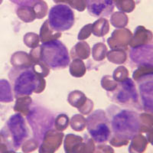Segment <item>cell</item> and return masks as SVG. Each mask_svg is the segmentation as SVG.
<instances>
[{"instance_id": "obj_23", "label": "cell", "mask_w": 153, "mask_h": 153, "mask_svg": "<svg viewBox=\"0 0 153 153\" xmlns=\"http://www.w3.org/2000/svg\"><path fill=\"white\" fill-rule=\"evenodd\" d=\"M12 2L20 5L21 6H32L38 0H11Z\"/></svg>"}, {"instance_id": "obj_10", "label": "cell", "mask_w": 153, "mask_h": 153, "mask_svg": "<svg viewBox=\"0 0 153 153\" xmlns=\"http://www.w3.org/2000/svg\"><path fill=\"white\" fill-rule=\"evenodd\" d=\"M88 12L94 17L110 16L114 9V0H86Z\"/></svg>"}, {"instance_id": "obj_15", "label": "cell", "mask_w": 153, "mask_h": 153, "mask_svg": "<svg viewBox=\"0 0 153 153\" xmlns=\"http://www.w3.org/2000/svg\"><path fill=\"white\" fill-rule=\"evenodd\" d=\"M114 5L121 12L129 13L136 8V2L134 0H114Z\"/></svg>"}, {"instance_id": "obj_9", "label": "cell", "mask_w": 153, "mask_h": 153, "mask_svg": "<svg viewBox=\"0 0 153 153\" xmlns=\"http://www.w3.org/2000/svg\"><path fill=\"white\" fill-rule=\"evenodd\" d=\"M64 133L54 129L46 131L39 148V153H54L61 146Z\"/></svg>"}, {"instance_id": "obj_6", "label": "cell", "mask_w": 153, "mask_h": 153, "mask_svg": "<svg viewBox=\"0 0 153 153\" xmlns=\"http://www.w3.org/2000/svg\"><path fill=\"white\" fill-rule=\"evenodd\" d=\"M9 133L5 137L7 140L9 137L11 139L12 146L16 149L20 148L23 142L29 136L28 127L25 125V120L20 114H16L9 120L7 124Z\"/></svg>"}, {"instance_id": "obj_17", "label": "cell", "mask_w": 153, "mask_h": 153, "mask_svg": "<svg viewBox=\"0 0 153 153\" xmlns=\"http://www.w3.org/2000/svg\"><path fill=\"white\" fill-rule=\"evenodd\" d=\"M36 15V19H43L47 15L48 5L43 0H38L32 5Z\"/></svg>"}, {"instance_id": "obj_19", "label": "cell", "mask_w": 153, "mask_h": 153, "mask_svg": "<svg viewBox=\"0 0 153 153\" xmlns=\"http://www.w3.org/2000/svg\"><path fill=\"white\" fill-rule=\"evenodd\" d=\"M65 3H68L71 8L79 12H83L87 7L86 0H65Z\"/></svg>"}, {"instance_id": "obj_22", "label": "cell", "mask_w": 153, "mask_h": 153, "mask_svg": "<svg viewBox=\"0 0 153 153\" xmlns=\"http://www.w3.org/2000/svg\"><path fill=\"white\" fill-rule=\"evenodd\" d=\"M95 150L94 153H114L113 149L106 145H99Z\"/></svg>"}, {"instance_id": "obj_12", "label": "cell", "mask_w": 153, "mask_h": 153, "mask_svg": "<svg viewBox=\"0 0 153 153\" xmlns=\"http://www.w3.org/2000/svg\"><path fill=\"white\" fill-rule=\"evenodd\" d=\"M84 142L81 136H76L74 134H68L65 136V153H74L78 149L79 146Z\"/></svg>"}, {"instance_id": "obj_24", "label": "cell", "mask_w": 153, "mask_h": 153, "mask_svg": "<svg viewBox=\"0 0 153 153\" xmlns=\"http://www.w3.org/2000/svg\"><path fill=\"white\" fill-rule=\"evenodd\" d=\"M146 139H147V141H148L149 143H151L153 146V127L151 128V129L147 132Z\"/></svg>"}, {"instance_id": "obj_26", "label": "cell", "mask_w": 153, "mask_h": 153, "mask_svg": "<svg viewBox=\"0 0 153 153\" xmlns=\"http://www.w3.org/2000/svg\"><path fill=\"white\" fill-rule=\"evenodd\" d=\"M5 153H17V152H15V151H13V150H10V151L5 152Z\"/></svg>"}, {"instance_id": "obj_13", "label": "cell", "mask_w": 153, "mask_h": 153, "mask_svg": "<svg viewBox=\"0 0 153 153\" xmlns=\"http://www.w3.org/2000/svg\"><path fill=\"white\" fill-rule=\"evenodd\" d=\"M17 15L25 22H31L36 19L32 6H20L17 9Z\"/></svg>"}, {"instance_id": "obj_16", "label": "cell", "mask_w": 153, "mask_h": 153, "mask_svg": "<svg viewBox=\"0 0 153 153\" xmlns=\"http://www.w3.org/2000/svg\"><path fill=\"white\" fill-rule=\"evenodd\" d=\"M110 21L113 26L117 28H123L128 24V17L121 12H116L111 16Z\"/></svg>"}, {"instance_id": "obj_7", "label": "cell", "mask_w": 153, "mask_h": 153, "mask_svg": "<svg viewBox=\"0 0 153 153\" xmlns=\"http://www.w3.org/2000/svg\"><path fill=\"white\" fill-rule=\"evenodd\" d=\"M134 79L139 84L143 109L145 111L153 113V68L151 71L139 74V76Z\"/></svg>"}, {"instance_id": "obj_1", "label": "cell", "mask_w": 153, "mask_h": 153, "mask_svg": "<svg viewBox=\"0 0 153 153\" xmlns=\"http://www.w3.org/2000/svg\"><path fill=\"white\" fill-rule=\"evenodd\" d=\"M113 136L110 144L115 147L126 146L129 139L140 132L141 124L139 116L134 112L126 110L115 111L110 118Z\"/></svg>"}, {"instance_id": "obj_2", "label": "cell", "mask_w": 153, "mask_h": 153, "mask_svg": "<svg viewBox=\"0 0 153 153\" xmlns=\"http://www.w3.org/2000/svg\"><path fill=\"white\" fill-rule=\"evenodd\" d=\"M13 85L16 97L29 96L33 92H41L45 87V80L42 76L37 74L32 65L22 66L12 70L9 74Z\"/></svg>"}, {"instance_id": "obj_11", "label": "cell", "mask_w": 153, "mask_h": 153, "mask_svg": "<svg viewBox=\"0 0 153 153\" xmlns=\"http://www.w3.org/2000/svg\"><path fill=\"white\" fill-rule=\"evenodd\" d=\"M148 146V141L145 136L140 134H136L132 139L129 147V153H143Z\"/></svg>"}, {"instance_id": "obj_21", "label": "cell", "mask_w": 153, "mask_h": 153, "mask_svg": "<svg viewBox=\"0 0 153 153\" xmlns=\"http://www.w3.org/2000/svg\"><path fill=\"white\" fill-rule=\"evenodd\" d=\"M38 142L36 139H29L22 144V151L24 152H31L38 148Z\"/></svg>"}, {"instance_id": "obj_3", "label": "cell", "mask_w": 153, "mask_h": 153, "mask_svg": "<svg viewBox=\"0 0 153 153\" xmlns=\"http://www.w3.org/2000/svg\"><path fill=\"white\" fill-rule=\"evenodd\" d=\"M38 49V58L48 68L53 70L63 69L69 65L68 51L61 41L57 39L48 41L44 42Z\"/></svg>"}, {"instance_id": "obj_27", "label": "cell", "mask_w": 153, "mask_h": 153, "mask_svg": "<svg viewBox=\"0 0 153 153\" xmlns=\"http://www.w3.org/2000/svg\"><path fill=\"white\" fill-rule=\"evenodd\" d=\"M2 0H0V4L2 3Z\"/></svg>"}, {"instance_id": "obj_5", "label": "cell", "mask_w": 153, "mask_h": 153, "mask_svg": "<svg viewBox=\"0 0 153 153\" xmlns=\"http://www.w3.org/2000/svg\"><path fill=\"white\" fill-rule=\"evenodd\" d=\"M87 129L96 143L101 144L110 139L111 132L109 126V119L103 111L97 110L88 117Z\"/></svg>"}, {"instance_id": "obj_4", "label": "cell", "mask_w": 153, "mask_h": 153, "mask_svg": "<svg viewBox=\"0 0 153 153\" xmlns=\"http://www.w3.org/2000/svg\"><path fill=\"white\" fill-rule=\"evenodd\" d=\"M48 24L51 29L54 31H68L74 24V13L69 6L65 4L54 5L49 11Z\"/></svg>"}, {"instance_id": "obj_20", "label": "cell", "mask_w": 153, "mask_h": 153, "mask_svg": "<svg viewBox=\"0 0 153 153\" xmlns=\"http://www.w3.org/2000/svg\"><path fill=\"white\" fill-rule=\"evenodd\" d=\"M68 125V118L66 115L61 114L57 117L55 121V126L57 130L63 131L67 129Z\"/></svg>"}, {"instance_id": "obj_25", "label": "cell", "mask_w": 153, "mask_h": 153, "mask_svg": "<svg viewBox=\"0 0 153 153\" xmlns=\"http://www.w3.org/2000/svg\"><path fill=\"white\" fill-rule=\"evenodd\" d=\"M55 3L61 4V3H65V0H53Z\"/></svg>"}, {"instance_id": "obj_8", "label": "cell", "mask_w": 153, "mask_h": 153, "mask_svg": "<svg viewBox=\"0 0 153 153\" xmlns=\"http://www.w3.org/2000/svg\"><path fill=\"white\" fill-rule=\"evenodd\" d=\"M117 91L114 94L115 100L120 104H126L129 102L136 103L138 101V94L136 86L130 78H126L119 85Z\"/></svg>"}, {"instance_id": "obj_18", "label": "cell", "mask_w": 153, "mask_h": 153, "mask_svg": "<svg viewBox=\"0 0 153 153\" xmlns=\"http://www.w3.org/2000/svg\"><path fill=\"white\" fill-rule=\"evenodd\" d=\"M95 149L94 140L91 138L85 137V140L80 144L78 149L74 153H94Z\"/></svg>"}, {"instance_id": "obj_14", "label": "cell", "mask_w": 153, "mask_h": 153, "mask_svg": "<svg viewBox=\"0 0 153 153\" xmlns=\"http://www.w3.org/2000/svg\"><path fill=\"white\" fill-rule=\"evenodd\" d=\"M92 31L97 36H103L109 31V22L106 19L101 18L92 25Z\"/></svg>"}]
</instances>
